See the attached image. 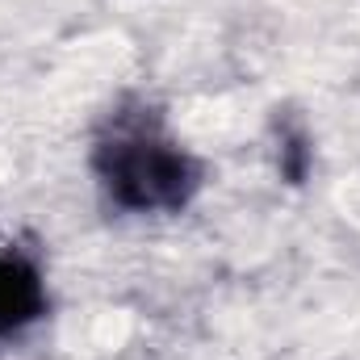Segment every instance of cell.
<instances>
[{"mask_svg": "<svg viewBox=\"0 0 360 360\" xmlns=\"http://www.w3.org/2000/svg\"><path fill=\"white\" fill-rule=\"evenodd\" d=\"M46 314V281L38 260L0 248V340L34 327Z\"/></svg>", "mask_w": 360, "mask_h": 360, "instance_id": "2", "label": "cell"}, {"mask_svg": "<svg viewBox=\"0 0 360 360\" xmlns=\"http://www.w3.org/2000/svg\"><path fill=\"white\" fill-rule=\"evenodd\" d=\"M89 168L126 214H180L201 188V164L151 117H117L92 143Z\"/></svg>", "mask_w": 360, "mask_h": 360, "instance_id": "1", "label": "cell"}]
</instances>
